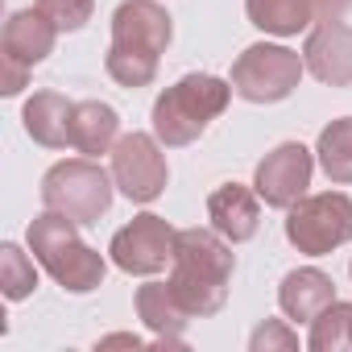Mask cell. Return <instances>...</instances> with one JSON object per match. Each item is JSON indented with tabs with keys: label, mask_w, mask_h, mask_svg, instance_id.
<instances>
[{
	"label": "cell",
	"mask_w": 352,
	"mask_h": 352,
	"mask_svg": "<svg viewBox=\"0 0 352 352\" xmlns=\"http://www.w3.org/2000/svg\"><path fill=\"white\" fill-rule=\"evenodd\" d=\"M232 282V253L212 228H183L174 245V274L170 290L187 307V315H216L228 298Z\"/></svg>",
	"instance_id": "1"
},
{
	"label": "cell",
	"mask_w": 352,
	"mask_h": 352,
	"mask_svg": "<svg viewBox=\"0 0 352 352\" xmlns=\"http://www.w3.org/2000/svg\"><path fill=\"white\" fill-rule=\"evenodd\" d=\"M30 249L34 257L42 261V270L63 286V290H75V294H87L104 282V257L79 241V224L63 212H42L34 224H30Z\"/></svg>",
	"instance_id": "2"
},
{
	"label": "cell",
	"mask_w": 352,
	"mask_h": 352,
	"mask_svg": "<svg viewBox=\"0 0 352 352\" xmlns=\"http://www.w3.org/2000/svg\"><path fill=\"white\" fill-rule=\"evenodd\" d=\"M232 100V83L216 75H187L153 104V133L162 145H191Z\"/></svg>",
	"instance_id": "3"
},
{
	"label": "cell",
	"mask_w": 352,
	"mask_h": 352,
	"mask_svg": "<svg viewBox=\"0 0 352 352\" xmlns=\"http://www.w3.org/2000/svg\"><path fill=\"white\" fill-rule=\"evenodd\" d=\"M42 204L50 212L71 216L75 224H96L112 208V179L91 157L58 162V166L46 170V179H42Z\"/></svg>",
	"instance_id": "4"
},
{
	"label": "cell",
	"mask_w": 352,
	"mask_h": 352,
	"mask_svg": "<svg viewBox=\"0 0 352 352\" xmlns=\"http://www.w3.org/2000/svg\"><path fill=\"white\" fill-rule=\"evenodd\" d=\"M286 241L307 257H323L340 249L344 241H352V199L340 191L298 199L286 220Z\"/></svg>",
	"instance_id": "5"
},
{
	"label": "cell",
	"mask_w": 352,
	"mask_h": 352,
	"mask_svg": "<svg viewBox=\"0 0 352 352\" xmlns=\"http://www.w3.org/2000/svg\"><path fill=\"white\" fill-rule=\"evenodd\" d=\"M302 58L286 46H270V42H257L249 46L236 67H232V91L249 104H274V100H286L298 79H302Z\"/></svg>",
	"instance_id": "6"
},
{
	"label": "cell",
	"mask_w": 352,
	"mask_h": 352,
	"mask_svg": "<svg viewBox=\"0 0 352 352\" xmlns=\"http://www.w3.org/2000/svg\"><path fill=\"white\" fill-rule=\"evenodd\" d=\"M166 153L149 133H129L112 145V183L133 204H153L166 191Z\"/></svg>",
	"instance_id": "7"
},
{
	"label": "cell",
	"mask_w": 352,
	"mask_h": 352,
	"mask_svg": "<svg viewBox=\"0 0 352 352\" xmlns=\"http://www.w3.org/2000/svg\"><path fill=\"white\" fill-rule=\"evenodd\" d=\"M174 245H179V232L162 216L145 212L112 236L108 253L124 274H157V270H166V261H174Z\"/></svg>",
	"instance_id": "8"
},
{
	"label": "cell",
	"mask_w": 352,
	"mask_h": 352,
	"mask_svg": "<svg viewBox=\"0 0 352 352\" xmlns=\"http://www.w3.org/2000/svg\"><path fill=\"white\" fill-rule=\"evenodd\" d=\"M311 170H315L311 149L298 141H286L274 153H265V162L253 174V187L265 199V208H294L311 187Z\"/></svg>",
	"instance_id": "9"
},
{
	"label": "cell",
	"mask_w": 352,
	"mask_h": 352,
	"mask_svg": "<svg viewBox=\"0 0 352 352\" xmlns=\"http://www.w3.org/2000/svg\"><path fill=\"white\" fill-rule=\"evenodd\" d=\"M170 13L157 0H124L112 13V50L162 58L170 46Z\"/></svg>",
	"instance_id": "10"
},
{
	"label": "cell",
	"mask_w": 352,
	"mask_h": 352,
	"mask_svg": "<svg viewBox=\"0 0 352 352\" xmlns=\"http://www.w3.org/2000/svg\"><path fill=\"white\" fill-rule=\"evenodd\" d=\"M302 63L319 83L352 87V30L344 21H319L302 46Z\"/></svg>",
	"instance_id": "11"
},
{
	"label": "cell",
	"mask_w": 352,
	"mask_h": 352,
	"mask_svg": "<svg viewBox=\"0 0 352 352\" xmlns=\"http://www.w3.org/2000/svg\"><path fill=\"white\" fill-rule=\"evenodd\" d=\"M54 38H58V30L38 9H21V13H13L5 21V34H0V58L34 71L54 50Z\"/></svg>",
	"instance_id": "12"
},
{
	"label": "cell",
	"mask_w": 352,
	"mask_h": 352,
	"mask_svg": "<svg viewBox=\"0 0 352 352\" xmlns=\"http://www.w3.org/2000/svg\"><path fill=\"white\" fill-rule=\"evenodd\" d=\"M257 199H261V195H253L249 187L224 183V187L212 191V199H208L212 228H216L224 241H232V245L257 236V224H261V204H257Z\"/></svg>",
	"instance_id": "13"
},
{
	"label": "cell",
	"mask_w": 352,
	"mask_h": 352,
	"mask_svg": "<svg viewBox=\"0 0 352 352\" xmlns=\"http://www.w3.org/2000/svg\"><path fill=\"white\" fill-rule=\"evenodd\" d=\"M25 133L46 145V149H67L71 145V124H75V104L58 91H34L25 100Z\"/></svg>",
	"instance_id": "14"
},
{
	"label": "cell",
	"mask_w": 352,
	"mask_h": 352,
	"mask_svg": "<svg viewBox=\"0 0 352 352\" xmlns=\"http://www.w3.org/2000/svg\"><path fill=\"white\" fill-rule=\"evenodd\" d=\"M336 302V282L323 274V270H294L282 278V290H278V307L298 319V323H311L319 311H327Z\"/></svg>",
	"instance_id": "15"
},
{
	"label": "cell",
	"mask_w": 352,
	"mask_h": 352,
	"mask_svg": "<svg viewBox=\"0 0 352 352\" xmlns=\"http://www.w3.org/2000/svg\"><path fill=\"white\" fill-rule=\"evenodd\" d=\"M137 315L149 323V331L162 340V344H174V348H183V340H179V331L187 327V307L174 298V290H170V282H149V286H141L137 290Z\"/></svg>",
	"instance_id": "16"
},
{
	"label": "cell",
	"mask_w": 352,
	"mask_h": 352,
	"mask_svg": "<svg viewBox=\"0 0 352 352\" xmlns=\"http://www.w3.org/2000/svg\"><path fill=\"white\" fill-rule=\"evenodd\" d=\"M120 141V116L100 104V100H83L75 104V124H71V145L87 157L112 153V145Z\"/></svg>",
	"instance_id": "17"
},
{
	"label": "cell",
	"mask_w": 352,
	"mask_h": 352,
	"mask_svg": "<svg viewBox=\"0 0 352 352\" xmlns=\"http://www.w3.org/2000/svg\"><path fill=\"white\" fill-rule=\"evenodd\" d=\"M245 9H249V21L257 30L278 34V38H290L315 21L311 0H245Z\"/></svg>",
	"instance_id": "18"
},
{
	"label": "cell",
	"mask_w": 352,
	"mask_h": 352,
	"mask_svg": "<svg viewBox=\"0 0 352 352\" xmlns=\"http://www.w3.org/2000/svg\"><path fill=\"white\" fill-rule=\"evenodd\" d=\"M319 166L327 170L331 183H352V116L331 120L319 133Z\"/></svg>",
	"instance_id": "19"
},
{
	"label": "cell",
	"mask_w": 352,
	"mask_h": 352,
	"mask_svg": "<svg viewBox=\"0 0 352 352\" xmlns=\"http://www.w3.org/2000/svg\"><path fill=\"white\" fill-rule=\"evenodd\" d=\"M315 352H340L352 348V302H331L327 311H319L311 319V340Z\"/></svg>",
	"instance_id": "20"
},
{
	"label": "cell",
	"mask_w": 352,
	"mask_h": 352,
	"mask_svg": "<svg viewBox=\"0 0 352 352\" xmlns=\"http://www.w3.org/2000/svg\"><path fill=\"white\" fill-rule=\"evenodd\" d=\"M0 286H5V298H13V302L34 294V286H38V270L17 245L0 249Z\"/></svg>",
	"instance_id": "21"
},
{
	"label": "cell",
	"mask_w": 352,
	"mask_h": 352,
	"mask_svg": "<svg viewBox=\"0 0 352 352\" xmlns=\"http://www.w3.org/2000/svg\"><path fill=\"white\" fill-rule=\"evenodd\" d=\"M108 75H112L120 87H145V83H153V75H157V58L124 54V50H112V46H108Z\"/></svg>",
	"instance_id": "22"
},
{
	"label": "cell",
	"mask_w": 352,
	"mask_h": 352,
	"mask_svg": "<svg viewBox=\"0 0 352 352\" xmlns=\"http://www.w3.org/2000/svg\"><path fill=\"white\" fill-rule=\"evenodd\" d=\"M38 13L54 30H83L91 21V0H38Z\"/></svg>",
	"instance_id": "23"
},
{
	"label": "cell",
	"mask_w": 352,
	"mask_h": 352,
	"mask_svg": "<svg viewBox=\"0 0 352 352\" xmlns=\"http://www.w3.org/2000/svg\"><path fill=\"white\" fill-rule=\"evenodd\" d=\"M270 348H298V336H294L286 323L270 319V323H261V327L253 331V352H270Z\"/></svg>",
	"instance_id": "24"
},
{
	"label": "cell",
	"mask_w": 352,
	"mask_h": 352,
	"mask_svg": "<svg viewBox=\"0 0 352 352\" xmlns=\"http://www.w3.org/2000/svg\"><path fill=\"white\" fill-rule=\"evenodd\" d=\"M25 79H30V71H25V67L0 58V91H5V96H17V91L25 87Z\"/></svg>",
	"instance_id": "25"
},
{
	"label": "cell",
	"mask_w": 352,
	"mask_h": 352,
	"mask_svg": "<svg viewBox=\"0 0 352 352\" xmlns=\"http://www.w3.org/2000/svg\"><path fill=\"white\" fill-rule=\"evenodd\" d=\"M348 5H352V0H311V9H315L319 21H340L348 13Z\"/></svg>",
	"instance_id": "26"
},
{
	"label": "cell",
	"mask_w": 352,
	"mask_h": 352,
	"mask_svg": "<svg viewBox=\"0 0 352 352\" xmlns=\"http://www.w3.org/2000/svg\"><path fill=\"white\" fill-rule=\"evenodd\" d=\"M100 348H141V340L137 336H108V340H100Z\"/></svg>",
	"instance_id": "27"
}]
</instances>
